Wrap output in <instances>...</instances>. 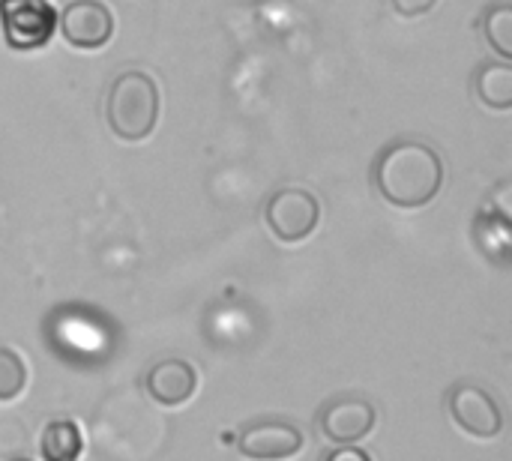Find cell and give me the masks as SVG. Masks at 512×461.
Instances as JSON below:
<instances>
[{
	"label": "cell",
	"instance_id": "obj_1",
	"mask_svg": "<svg viewBox=\"0 0 512 461\" xmlns=\"http://www.w3.org/2000/svg\"><path fill=\"white\" fill-rule=\"evenodd\" d=\"M372 180L387 204L417 210L435 201V195L441 192L444 162L429 144L417 138H399L378 153Z\"/></svg>",
	"mask_w": 512,
	"mask_h": 461
},
{
	"label": "cell",
	"instance_id": "obj_2",
	"mask_svg": "<svg viewBox=\"0 0 512 461\" xmlns=\"http://www.w3.org/2000/svg\"><path fill=\"white\" fill-rule=\"evenodd\" d=\"M108 129L120 141H144L159 123V87L147 72L129 69L114 78L105 96Z\"/></svg>",
	"mask_w": 512,
	"mask_h": 461
},
{
	"label": "cell",
	"instance_id": "obj_3",
	"mask_svg": "<svg viewBox=\"0 0 512 461\" xmlns=\"http://www.w3.org/2000/svg\"><path fill=\"white\" fill-rule=\"evenodd\" d=\"M0 27L12 51H36L54 39L57 9L48 0H0Z\"/></svg>",
	"mask_w": 512,
	"mask_h": 461
},
{
	"label": "cell",
	"instance_id": "obj_4",
	"mask_svg": "<svg viewBox=\"0 0 512 461\" xmlns=\"http://www.w3.org/2000/svg\"><path fill=\"white\" fill-rule=\"evenodd\" d=\"M264 219H267V228L279 240L300 243V240H306L318 228L321 207H318V198L312 192L297 189V186H288V189H279L267 201Z\"/></svg>",
	"mask_w": 512,
	"mask_h": 461
},
{
	"label": "cell",
	"instance_id": "obj_5",
	"mask_svg": "<svg viewBox=\"0 0 512 461\" xmlns=\"http://www.w3.org/2000/svg\"><path fill=\"white\" fill-rule=\"evenodd\" d=\"M60 33L72 48H102L114 33V15L102 0H72L60 18Z\"/></svg>",
	"mask_w": 512,
	"mask_h": 461
},
{
	"label": "cell",
	"instance_id": "obj_6",
	"mask_svg": "<svg viewBox=\"0 0 512 461\" xmlns=\"http://www.w3.org/2000/svg\"><path fill=\"white\" fill-rule=\"evenodd\" d=\"M450 414L456 426L474 438H495L504 429V414L498 402L477 384H459L450 393Z\"/></svg>",
	"mask_w": 512,
	"mask_h": 461
},
{
	"label": "cell",
	"instance_id": "obj_7",
	"mask_svg": "<svg viewBox=\"0 0 512 461\" xmlns=\"http://www.w3.org/2000/svg\"><path fill=\"white\" fill-rule=\"evenodd\" d=\"M240 453L252 461H285L303 450V432L285 420L252 423L240 432Z\"/></svg>",
	"mask_w": 512,
	"mask_h": 461
},
{
	"label": "cell",
	"instance_id": "obj_8",
	"mask_svg": "<svg viewBox=\"0 0 512 461\" xmlns=\"http://www.w3.org/2000/svg\"><path fill=\"white\" fill-rule=\"evenodd\" d=\"M318 426L327 441L339 447H351L375 429V408L366 399H333L321 411Z\"/></svg>",
	"mask_w": 512,
	"mask_h": 461
},
{
	"label": "cell",
	"instance_id": "obj_9",
	"mask_svg": "<svg viewBox=\"0 0 512 461\" xmlns=\"http://www.w3.org/2000/svg\"><path fill=\"white\" fill-rule=\"evenodd\" d=\"M144 387L153 402H159L165 408H177L192 399V393L198 387V375L183 360H162L147 372Z\"/></svg>",
	"mask_w": 512,
	"mask_h": 461
},
{
	"label": "cell",
	"instance_id": "obj_10",
	"mask_svg": "<svg viewBox=\"0 0 512 461\" xmlns=\"http://www.w3.org/2000/svg\"><path fill=\"white\" fill-rule=\"evenodd\" d=\"M474 93L477 99L492 111H510L512 108V66L507 60L483 63L474 75Z\"/></svg>",
	"mask_w": 512,
	"mask_h": 461
},
{
	"label": "cell",
	"instance_id": "obj_11",
	"mask_svg": "<svg viewBox=\"0 0 512 461\" xmlns=\"http://www.w3.org/2000/svg\"><path fill=\"white\" fill-rule=\"evenodd\" d=\"M39 450H42L45 461H78L81 450H84V441H81V432L72 420H54L45 426Z\"/></svg>",
	"mask_w": 512,
	"mask_h": 461
},
{
	"label": "cell",
	"instance_id": "obj_12",
	"mask_svg": "<svg viewBox=\"0 0 512 461\" xmlns=\"http://www.w3.org/2000/svg\"><path fill=\"white\" fill-rule=\"evenodd\" d=\"M483 36L501 60L512 57V3H495L483 12Z\"/></svg>",
	"mask_w": 512,
	"mask_h": 461
},
{
	"label": "cell",
	"instance_id": "obj_13",
	"mask_svg": "<svg viewBox=\"0 0 512 461\" xmlns=\"http://www.w3.org/2000/svg\"><path fill=\"white\" fill-rule=\"evenodd\" d=\"M24 384H27V369L21 357L9 348H0V402H12L15 396H21Z\"/></svg>",
	"mask_w": 512,
	"mask_h": 461
},
{
	"label": "cell",
	"instance_id": "obj_14",
	"mask_svg": "<svg viewBox=\"0 0 512 461\" xmlns=\"http://www.w3.org/2000/svg\"><path fill=\"white\" fill-rule=\"evenodd\" d=\"M390 6L402 18H420L426 12H432L438 6V0H390Z\"/></svg>",
	"mask_w": 512,
	"mask_h": 461
},
{
	"label": "cell",
	"instance_id": "obj_15",
	"mask_svg": "<svg viewBox=\"0 0 512 461\" xmlns=\"http://www.w3.org/2000/svg\"><path fill=\"white\" fill-rule=\"evenodd\" d=\"M324 461H372V456L366 450H360V447H339Z\"/></svg>",
	"mask_w": 512,
	"mask_h": 461
},
{
	"label": "cell",
	"instance_id": "obj_16",
	"mask_svg": "<svg viewBox=\"0 0 512 461\" xmlns=\"http://www.w3.org/2000/svg\"><path fill=\"white\" fill-rule=\"evenodd\" d=\"M9 461H30V459H9Z\"/></svg>",
	"mask_w": 512,
	"mask_h": 461
}]
</instances>
